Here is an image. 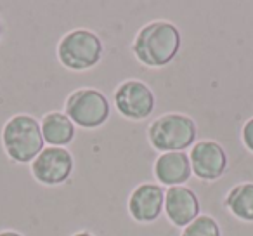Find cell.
Wrapping results in <instances>:
<instances>
[{
    "instance_id": "6da1fadb",
    "label": "cell",
    "mask_w": 253,
    "mask_h": 236,
    "mask_svg": "<svg viewBox=\"0 0 253 236\" xmlns=\"http://www.w3.org/2000/svg\"><path fill=\"white\" fill-rule=\"evenodd\" d=\"M182 35L173 23L158 19L144 25L132 44L135 59L148 68H163L180 52Z\"/></svg>"
},
{
    "instance_id": "7a4b0ae2",
    "label": "cell",
    "mask_w": 253,
    "mask_h": 236,
    "mask_svg": "<svg viewBox=\"0 0 253 236\" xmlns=\"http://www.w3.org/2000/svg\"><path fill=\"white\" fill-rule=\"evenodd\" d=\"M2 144L7 156L16 163H30L42 153V125L32 115H14L2 129Z\"/></svg>"
},
{
    "instance_id": "3957f363",
    "label": "cell",
    "mask_w": 253,
    "mask_h": 236,
    "mask_svg": "<svg viewBox=\"0 0 253 236\" xmlns=\"http://www.w3.org/2000/svg\"><path fill=\"white\" fill-rule=\"evenodd\" d=\"M196 122L184 113H165L148 127L149 144L162 153L186 151L196 142Z\"/></svg>"
},
{
    "instance_id": "277c9868",
    "label": "cell",
    "mask_w": 253,
    "mask_h": 236,
    "mask_svg": "<svg viewBox=\"0 0 253 236\" xmlns=\"http://www.w3.org/2000/svg\"><path fill=\"white\" fill-rule=\"evenodd\" d=\"M104 54V46L97 33L85 28L68 32L57 44V59L64 68L85 71L97 66Z\"/></svg>"
},
{
    "instance_id": "5b68a950",
    "label": "cell",
    "mask_w": 253,
    "mask_h": 236,
    "mask_svg": "<svg viewBox=\"0 0 253 236\" xmlns=\"http://www.w3.org/2000/svg\"><path fill=\"white\" fill-rule=\"evenodd\" d=\"M111 113L108 97L97 89H77L64 102V115L82 129H97L106 124Z\"/></svg>"
},
{
    "instance_id": "8992f818",
    "label": "cell",
    "mask_w": 253,
    "mask_h": 236,
    "mask_svg": "<svg viewBox=\"0 0 253 236\" xmlns=\"http://www.w3.org/2000/svg\"><path fill=\"white\" fill-rule=\"evenodd\" d=\"M155 92L141 80H125L115 91V106L128 120H146L155 111Z\"/></svg>"
},
{
    "instance_id": "52a82bcc",
    "label": "cell",
    "mask_w": 253,
    "mask_h": 236,
    "mask_svg": "<svg viewBox=\"0 0 253 236\" xmlns=\"http://www.w3.org/2000/svg\"><path fill=\"white\" fill-rule=\"evenodd\" d=\"M75 167L73 155L66 148L49 146L32 162V174L45 186H57L71 177Z\"/></svg>"
},
{
    "instance_id": "ba28073f",
    "label": "cell",
    "mask_w": 253,
    "mask_h": 236,
    "mask_svg": "<svg viewBox=\"0 0 253 236\" xmlns=\"http://www.w3.org/2000/svg\"><path fill=\"white\" fill-rule=\"evenodd\" d=\"M193 174L201 181H217L227 170L229 158L217 141H198L189 153Z\"/></svg>"
},
{
    "instance_id": "9c48e42d",
    "label": "cell",
    "mask_w": 253,
    "mask_h": 236,
    "mask_svg": "<svg viewBox=\"0 0 253 236\" xmlns=\"http://www.w3.org/2000/svg\"><path fill=\"white\" fill-rule=\"evenodd\" d=\"M167 217L177 228H186L200 215V198L187 186H172L165 191Z\"/></svg>"
},
{
    "instance_id": "30bf717a",
    "label": "cell",
    "mask_w": 253,
    "mask_h": 236,
    "mask_svg": "<svg viewBox=\"0 0 253 236\" xmlns=\"http://www.w3.org/2000/svg\"><path fill=\"white\" fill-rule=\"evenodd\" d=\"M165 205V189L160 184L142 183L130 193L128 212L137 222H153L160 217Z\"/></svg>"
},
{
    "instance_id": "8fae6325",
    "label": "cell",
    "mask_w": 253,
    "mask_h": 236,
    "mask_svg": "<svg viewBox=\"0 0 253 236\" xmlns=\"http://www.w3.org/2000/svg\"><path fill=\"white\" fill-rule=\"evenodd\" d=\"M191 160L186 151L162 153L155 162V177L160 186H184L191 179Z\"/></svg>"
},
{
    "instance_id": "7c38bea8",
    "label": "cell",
    "mask_w": 253,
    "mask_h": 236,
    "mask_svg": "<svg viewBox=\"0 0 253 236\" xmlns=\"http://www.w3.org/2000/svg\"><path fill=\"white\" fill-rule=\"evenodd\" d=\"M42 136L49 146L64 148L75 139V124L61 111H50L42 120Z\"/></svg>"
},
{
    "instance_id": "4fadbf2b",
    "label": "cell",
    "mask_w": 253,
    "mask_h": 236,
    "mask_svg": "<svg viewBox=\"0 0 253 236\" xmlns=\"http://www.w3.org/2000/svg\"><path fill=\"white\" fill-rule=\"evenodd\" d=\"M224 205L234 217L253 222V183H239L227 191Z\"/></svg>"
},
{
    "instance_id": "5bb4252c",
    "label": "cell",
    "mask_w": 253,
    "mask_h": 236,
    "mask_svg": "<svg viewBox=\"0 0 253 236\" xmlns=\"http://www.w3.org/2000/svg\"><path fill=\"white\" fill-rule=\"evenodd\" d=\"M180 236H222V229L211 215H198L184 228Z\"/></svg>"
},
{
    "instance_id": "9a60e30c",
    "label": "cell",
    "mask_w": 253,
    "mask_h": 236,
    "mask_svg": "<svg viewBox=\"0 0 253 236\" xmlns=\"http://www.w3.org/2000/svg\"><path fill=\"white\" fill-rule=\"evenodd\" d=\"M241 139H243V144H245L246 149L253 153V116L250 120L245 122L241 129Z\"/></svg>"
},
{
    "instance_id": "2e32d148",
    "label": "cell",
    "mask_w": 253,
    "mask_h": 236,
    "mask_svg": "<svg viewBox=\"0 0 253 236\" xmlns=\"http://www.w3.org/2000/svg\"><path fill=\"white\" fill-rule=\"evenodd\" d=\"M0 236H25V235H21L19 231H14V229H4V231H0Z\"/></svg>"
},
{
    "instance_id": "e0dca14e",
    "label": "cell",
    "mask_w": 253,
    "mask_h": 236,
    "mask_svg": "<svg viewBox=\"0 0 253 236\" xmlns=\"http://www.w3.org/2000/svg\"><path fill=\"white\" fill-rule=\"evenodd\" d=\"M71 236H95V235H92L90 231H78V233H75V235H71Z\"/></svg>"
},
{
    "instance_id": "ac0fdd59",
    "label": "cell",
    "mask_w": 253,
    "mask_h": 236,
    "mask_svg": "<svg viewBox=\"0 0 253 236\" xmlns=\"http://www.w3.org/2000/svg\"><path fill=\"white\" fill-rule=\"evenodd\" d=\"M4 35V25H2V19H0V39Z\"/></svg>"
}]
</instances>
